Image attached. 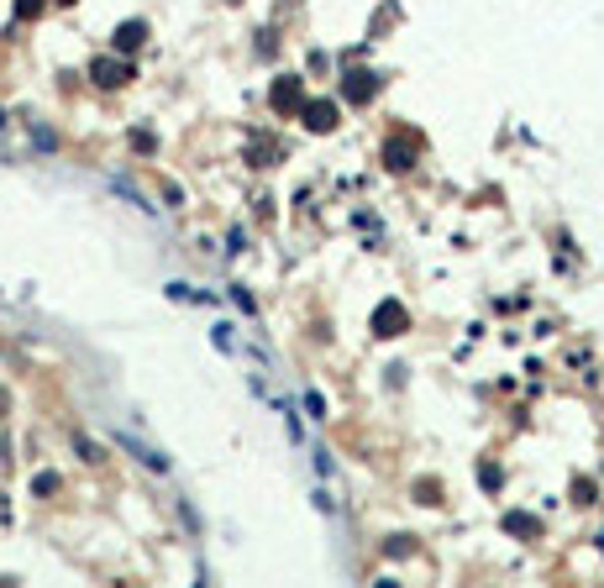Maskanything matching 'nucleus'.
I'll list each match as a JSON object with an SVG mask.
<instances>
[{"label": "nucleus", "mask_w": 604, "mask_h": 588, "mask_svg": "<svg viewBox=\"0 0 604 588\" xmlns=\"http://www.w3.org/2000/svg\"><path fill=\"white\" fill-rule=\"evenodd\" d=\"M116 447H126V452H131V457H137V462H147V468H158V473L168 468V457H163V452H153V447H142V441H137V436H116Z\"/></svg>", "instance_id": "1"}, {"label": "nucleus", "mask_w": 604, "mask_h": 588, "mask_svg": "<svg viewBox=\"0 0 604 588\" xmlns=\"http://www.w3.org/2000/svg\"><path fill=\"white\" fill-rule=\"evenodd\" d=\"M305 121H310L316 131H332V126H336V106H310Z\"/></svg>", "instance_id": "2"}, {"label": "nucleus", "mask_w": 604, "mask_h": 588, "mask_svg": "<svg viewBox=\"0 0 604 588\" xmlns=\"http://www.w3.org/2000/svg\"><path fill=\"white\" fill-rule=\"evenodd\" d=\"M95 79H100V84H121V79H126V69H121V63H106V58H100V63H95Z\"/></svg>", "instance_id": "3"}, {"label": "nucleus", "mask_w": 604, "mask_h": 588, "mask_svg": "<svg viewBox=\"0 0 604 588\" xmlns=\"http://www.w3.org/2000/svg\"><path fill=\"white\" fill-rule=\"evenodd\" d=\"M379 326H384V336H394V326H400V305H384L379 310Z\"/></svg>", "instance_id": "4"}, {"label": "nucleus", "mask_w": 604, "mask_h": 588, "mask_svg": "<svg viewBox=\"0 0 604 588\" xmlns=\"http://www.w3.org/2000/svg\"><path fill=\"white\" fill-rule=\"evenodd\" d=\"M137 42H142V26H137V22L121 26V47H137Z\"/></svg>", "instance_id": "5"}, {"label": "nucleus", "mask_w": 604, "mask_h": 588, "mask_svg": "<svg viewBox=\"0 0 604 588\" xmlns=\"http://www.w3.org/2000/svg\"><path fill=\"white\" fill-rule=\"evenodd\" d=\"M509 530H521V536H531V530H536V520H525V515H509Z\"/></svg>", "instance_id": "6"}]
</instances>
